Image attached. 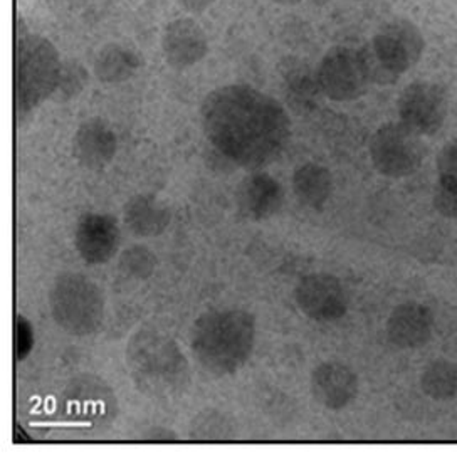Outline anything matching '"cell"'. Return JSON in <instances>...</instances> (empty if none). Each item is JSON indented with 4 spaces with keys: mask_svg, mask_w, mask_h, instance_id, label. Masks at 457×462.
<instances>
[{
    "mask_svg": "<svg viewBox=\"0 0 457 462\" xmlns=\"http://www.w3.org/2000/svg\"><path fill=\"white\" fill-rule=\"evenodd\" d=\"M439 183L457 190V140L447 143L437 157Z\"/></svg>",
    "mask_w": 457,
    "mask_h": 462,
    "instance_id": "24",
    "label": "cell"
},
{
    "mask_svg": "<svg viewBox=\"0 0 457 462\" xmlns=\"http://www.w3.org/2000/svg\"><path fill=\"white\" fill-rule=\"evenodd\" d=\"M207 140L220 155L247 171L276 162L291 140V120L284 106L249 85L220 86L201 108Z\"/></svg>",
    "mask_w": 457,
    "mask_h": 462,
    "instance_id": "1",
    "label": "cell"
},
{
    "mask_svg": "<svg viewBox=\"0 0 457 462\" xmlns=\"http://www.w3.org/2000/svg\"><path fill=\"white\" fill-rule=\"evenodd\" d=\"M370 159L378 173L390 179H402L421 169L425 145L421 134L404 123H386L370 140Z\"/></svg>",
    "mask_w": 457,
    "mask_h": 462,
    "instance_id": "8",
    "label": "cell"
},
{
    "mask_svg": "<svg viewBox=\"0 0 457 462\" xmlns=\"http://www.w3.org/2000/svg\"><path fill=\"white\" fill-rule=\"evenodd\" d=\"M256 319L241 308L209 310L193 321V360L214 377L236 375L253 356Z\"/></svg>",
    "mask_w": 457,
    "mask_h": 462,
    "instance_id": "2",
    "label": "cell"
},
{
    "mask_svg": "<svg viewBox=\"0 0 457 462\" xmlns=\"http://www.w3.org/2000/svg\"><path fill=\"white\" fill-rule=\"evenodd\" d=\"M284 81L288 86L289 99L296 108H313L314 99L318 93H322L316 74L306 66L296 64L289 69Z\"/></svg>",
    "mask_w": 457,
    "mask_h": 462,
    "instance_id": "21",
    "label": "cell"
},
{
    "mask_svg": "<svg viewBox=\"0 0 457 462\" xmlns=\"http://www.w3.org/2000/svg\"><path fill=\"white\" fill-rule=\"evenodd\" d=\"M310 392L323 409L343 411L359 395V377L341 362H323L312 372Z\"/></svg>",
    "mask_w": 457,
    "mask_h": 462,
    "instance_id": "12",
    "label": "cell"
},
{
    "mask_svg": "<svg viewBox=\"0 0 457 462\" xmlns=\"http://www.w3.org/2000/svg\"><path fill=\"white\" fill-rule=\"evenodd\" d=\"M34 348V329L27 318L19 315L15 319V356L17 362L25 360Z\"/></svg>",
    "mask_w": 457,
    "mask_h": 462,
    "instance_id": "26",
    "label": "cell"
},
{
    "mask_svg": "<svg viewBox=\"0 0 457 462\" xmlns=\"http://www.w3.org/2000/svg\"><path fill=\"white\" fill-rule=\"evenodd\" d=\"M192 439L195 440H228L232 439V427L226 417L214 412L202 414L195 419L192 426Z\"/></svg>",
    "mask_w": 457,
    "mask_h": 462,
    "instance_id": "23",
    "label": "cell"
},
{
    "mask_svg": "<svg viewBox=\"0 0 457 462\" xmlns=\"http://www.w3.org/2000/svg\"><path fill=\"white\" fill-rule=\"evenodd\" d=\"M238 208L246 219L259 222L276 216L284 204V190L276 179L267 173H253L238 189Z\"/></svg>",
    "mask_w": 457,
    "mask_h": 462,
    "instance_id": "15",
    "label": "cell"
},
{
    "mask_svg": "<svg viewBox=\"0 0 457 462\" xmlns=\"http://www.w3.org/2000/svg\"><path fill=\"white\" fill-rule=\"evenodd\" d=\"M434 333L433 311L425 304H398L387 319V337L392 345L402 350L425 346Z\"/></svg>",
    "mask_w": 457,
    "mask_h": 462,
    "instance_id": "14",
    "label": "cell"
},
{
    "mask_svg": "<svg viewBox=\"0 0 457 462\" xmlns=\"http://www.w3.org/2000/svg\"><path fill=\"white\" fill-rule=\"evenodd\" d=\"M51 317L72 337L97 333L105 318V296L97 282L79 273H62L49 291Z\"/></svg>",
    "mask_w": 457,
    "mask_h": 462,
    "instance_id": "5",
    "label": "cell"
},
{
    "mask_svg": "<svg viewBox=\"0 0 457 462\" xmlns=\"http://www.w3.org/2000/svg\"><path fill=\"white\" fill-rule=\"evenodd\" d=\"M121 274L133 281H146L157 269L155 253L144 244H135L123 251L118 263Z\"/></svg>",
    "mask_w": 457,
    "mask_h": 462,
    "instance_id": "22",
    "label": "cell"
},
{
    "mask_svg": "<svg viewBox=\"0 0 457 462\" xmlns=\"http://www.w3.org/2000/svg\"><path fill=\"white\" fill-rule=\"evenodd\" d=\"M216 0H181L182 7L187 13L202 14L214 4Z\"/></svg>",
    "mask_w": 457,
    "mask_h": 462,
    "instance_id": "28",
    "label": "cell"
},
{
    "mask_svg": "<svg viewBox=\"0 0 457 462\" xmlns=\"http://www.w3.org/2000/svg\"><path fill=\"white\" fill-rule=\"evenodd\" d=\"M126 360L135 382L154 393H173L187 377V360L169 335L140 329L126 346Z\"/></svg>",
    "mask_w": 457,
    "mask_h": 462,
    "instance_id": "4",
    "label": "cell"
},
{
    "mask_svg": "<svg viewBox=\"0 0 457 462\" xmlns=\"http://www.w3.org/2000/svg\"><path fill=\"white\" fill-rule=\"evenodd\" d=\"M170 220V208L154 195H133L123 208L125 227L142 239L163 234L169 229Z\"/></svg>",
    "mask_w": 457,
    "mask_h": 462,
    "instance_id": "17",
    "label": "cell"
},
{
    "mask_svg": "<svg viewBox=\"0 0 457 462\" xmlns=\"http://www.w3.org/2000/svg\"><path fill=\"white\" fill-rule=\"evenodd\" d=\"M433 204L435 210L447 219H457V190L447 189L437 183L433 195Z\"/></svg>",
    "mask_w": 457,
    "mask_h": 462,
    "instance_id": "27",
    "label": "cell"
},
{
    "mask_svg": "<svg viewBox=\"0 0 457 462\" xmlns=\"http://www.w3.org/2000/svg\"><path fill=\"white\" fill-rule=\"evenodd\" d=\"M118 150L117 134L101 120L83 123L72 138V155L88 171H103Z\"/></svg>",
    "mask_w": 457,
    "mask_h": 462,
    "instance_id": "16",
    "label": "cell"
},
{
    "mask_svg": "<svg viewBox=\"0 0 457 462\" xmlns=\"http://www.w3.org/2000/svg\"><path fill=\"white\" fill-rule=\"evenodd\" d=\"M424 37L406 19L384 25L372 41L368 52L372 83L392 85L421 58Z\"/></svg>",
    "mask_w": 457,
    "mask_h": 462,
    "instance_id": "6",
    "label": "cell"
},
{
    "mask_svg": "<svg viewBox=\"0 0 457 462\" xmlns=\"http://www.w3.org/2000/svg\"><path fill=\"white\" fill-rule=\"evenodd\" d=\"M140 68V56L117 42L99 49L95 58V76L103 85H118L132 78Z\"/></svg>",
    "mask_w": 457,
    "mask_h": 462,
    "instance_id": "19",
    "label": "cell"
},
{
    "mask_svg": "<svg viewBox=\"0 0 457 462\" xmlns=\"http://www.w3.org/2000/svg\"><path fill=\"white\" fill-rule=\"evenodd\" d=\"M293 190L304 208L322 210L333 192L331 171L316 162H306L293 173Z\"/></svg>",
    "mask_w": 457,
    "mask_h": 462,
    "instance_id": "18",
    "label": "cell"
},
{
    "mask_svg": "<svg viewBox=\"0 0 457 462\" xmlns=\"http://www.w3.org/2000/svg\"><path fill=\"white\" fill-rule=\"evenodd\" d=\"M15 108L19 122L41 103L56 95L62 74V62L48 39L31 34L23 19L15 24Z\"/></svg>",
    "mask_w": 457,
    "mask_h": 462,
    "instance_id": "3",
    "label": "cell"
},
{
    "mask_svg": "<svg viewBox=\"0 0 457 462\" xmlns=\"http://www.w3.org/2000/svg\"><path fill=\"white\" fill-rule=\"evenodd\" d=\"M162 51L172 68L187 69L202 61L209 51L204 29L191 17L175 19L162 34Z\"/></svg>",
    "mask_w": 457,
    "mask_h": 462,
    "instance_id": "13",
    "label": "cell"
},
{
    "mask_svg": "<svg viewBox=\"0 0 457 462\" xmlns=\"http://www.w3.org/2000/svg\"><path fill=\"white\" fill-rule=\"evenodd\" d=\"M322 93L333 101H353L363 97L372 83L367 49L331 48L316 71Z\"/></svg>",
    "mask_w": 457,
    "mask_h": 462,
    "instance_id": "7",
    "label": "cell"
},
{
    "mask_svg": "<svg viewBox=\"0 0 457 462\" xmlns=\"http://www.w3.org/2000/svg\"><path fill=\"white\" fill-rule=\"evenodd\" d=\"M120 243V226L117 219L108 214L89 212L81 216L76 224V251L79 257L91 266H101L109 263L118 254Z\"/></svg>",
    "mask_w": 457,
    "mask_h": 462,
    "instance_id": "11",
    "label": "cell"
},
{
    "mask_svg": "<svg viewBox=\"0 0 457 462\" xmlns=\"http://www.w3.org/2000/svg\"><path fill=\"white\" fill-rule=\"evenodd\" d=\"M294 301L304 317L320 323L338 321L349 311V296L341 281L326 273L301 278L294 288Z\"/></svg>",
    "mask_w": 457,
    "mask_h": 462,
    "instance_id": "9",
    "label": "cell"
},
{
    "mask_svg": "<svg viewBox=\"0 0 457 462\" xmlns=\"http://www.w3.org/2000/svg\"><path fill=\"white\" fill-rule=\"evenodd\" d=\"M400 122L421 136L435 134L447 118V97L439 85L415 81L398 97Z\"/></svg>",
    "mask_w": 457,
    "mask_h": 462,
    "instance_id": "10",
    "label": "cell"
},
{
    "mask_svg": "<svg viewBox=\"0 0 457 462\" xmlns=\"http://www.w3.org/2000/svg\"><path fill=\"white\" fill-rule=\"evenodd\" d=\"M85 81L86 71L79 64H62V74L56 95H64V97H76L85 88Z\"/></svg>",
    "mask_w": 457,
    "mask_h": 462,
    "instance_id": "25",
    "label": "cell"
},
{
    "mask_svg": "<svg viewBox=\"0 0 457 462\" xmlns=\"http://www.w3.org/2000/svg\"><path fill=\"white\" fill-rule=\"evenodd\" d=\"M421 389L433 401H452L457 395V366L443 358L434 360L422 372Z\"/></svg>",
    "mask_w": 457,
    "mask_h": 462,
    "instance_id": "20",
    "label": "cell"
}]
</instances>
